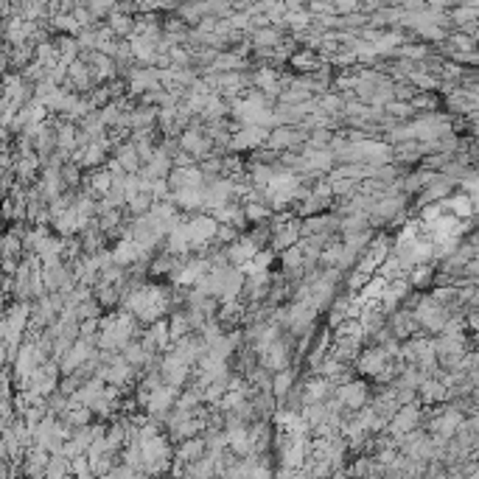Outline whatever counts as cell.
Listing matches in <instances>:
<instances>
[{
	"label": "cell",
	"instance_id": "obj_1",
	"mask_svg": "<svg viewBox=\"0 0 479 479\" xmlns=\"http://www.w3.org/2000/svg\"><path fill=\"white\" fill-rule=\"evenodd\" d=\"M121 163H124V168H135L138 165V152L129 146V149H124L121 152Z\"/></svg>",
	"mask_w": 479,
	"mask_h": 479
}]
</instances>
